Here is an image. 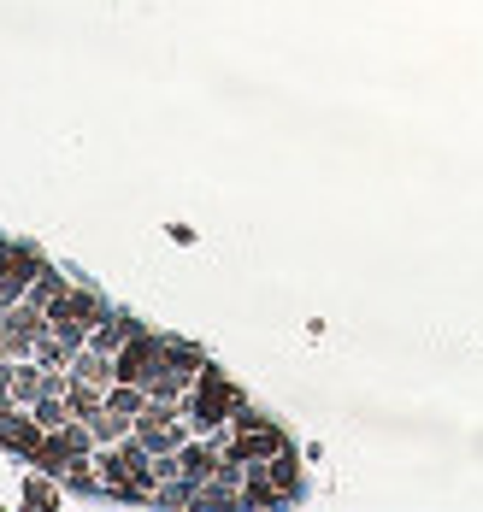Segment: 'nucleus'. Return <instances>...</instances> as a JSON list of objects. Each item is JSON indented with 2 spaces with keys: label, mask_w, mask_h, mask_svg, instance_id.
I'll return each instance as SVG.
<instances>
[{
  "label": "nucleus",
  "mask_w": 483,
  "mask_h": 512,
  "mask_svg": "<svg viewBox=\"0 0 483 512\" xmlns=\"http://www.w3.org/2000/svg\"><path fill=\"white\" fill-rule=\"evenodd\" d=\"M242 407V389L213 371V365H201V377H195V401H189V424L201 430V436H213L218 424H230V412Z\"/></svg>",
  "instance_id": "obj_1"
},
{
  "label": "nucleus",
  "mask_w": 483,
  "mask_h": 512,
  "mask_svg": "<svg viewBox=\"0 0 483 512\" xmlns=\"http://www.w3.org/2000/svg\"><path fill=\"white\" fill-rule=\"evenodd\" d=\"M171 465H177V477H189V483H207V477H213L224 460H218L213 442H183V448L171 454Z\"/></svg>",
  "instance_id": "obj_3"
},
{
  "label": "nucleus",
  "mask_w": 483,
  "mask_h": 512,
  "mask_svg": "<svg viewBox=\"0 0 483 512\" xmlns=\"http://www.w3.org/2000/svg\"><path fill=\"white\" fill-rule=\"evenodd\" d=\"M266 477L277 483V495H283V501H295V495H301V460H295L289 448H283V454H271V460H266Z\"/></svg>",
  "instance_id": "obj_5"
},
{
  "label": "nucleus",
  "mask_w": 483,
  "mask_h": 512,
  "mask_svg": "<svg viewBox=\"0 0 483 512\" xmlns=\"http://www.w3.org/2000/svg\"><path fill=\"white\" fill-rule=\"evenodd\" d=\"M136 330H142V324H136V318H130V312H107V318H101V324H95V336H89V342H95V348H101V354H118V348H124V342H130V336H136Z\"/></svg>",
  "instance_id": "obj_4"
},
{
  "label": "nucleus",
  "mask_w": 483,
  "mask_h": 512,
  "mask_svg": "<svg viewBox=\"0 0 483 512\" xmlns=\"http://www.w3.org/2000/svg\"><path fill=\"white\" fill-rule=\"evenodd\" d=\"M289 442H283V430L277 424H254V430H236L230 436V448H224V460H236V465H266L271 454H283Z\"/></svg>",
  "instance_id": "obj_2"
},
{
  "label": "nucleus",
  "mask_w": 483,
  "mask_h": 512,
  "mask_svg": "<svg viewBox=\"0 0 483 512\" xmlns=\"http://www.w3.org/2000/svg\"><path fill=\"white\" fill-rule=\"evenodd\" d=\"M24 501H30V507H54L59 489H48V483H24Z\"/></svg>",
  "instance_id": "obj_6"
}]
</instances>
